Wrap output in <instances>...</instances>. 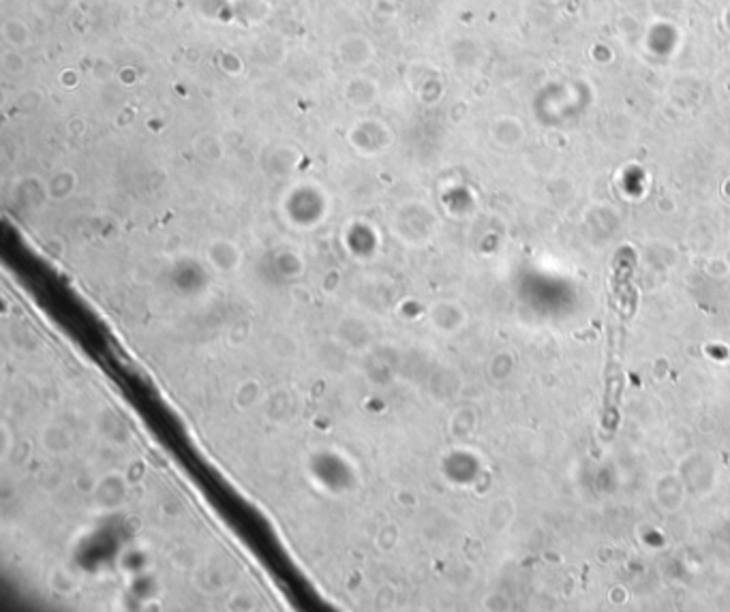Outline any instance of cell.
<instances>
[{
	"label": "cell",
	"instance_id": "obj_1",
	"mask_svg": "<svg viewBox=\"0 0 730 612\" xmlns=\"http://www.w3.org/2000/svg\"><path fill=\"white\" fill-rule=\"evenodd\" d=\"M619 394H621V371H619V364L615 360H611L609 368H606V422L609 418L613 420V426L617 422V401H619ZM604 422V424H606Z\"/></svg>",
	"mask_w": 730,
	"mask_h": 612
}]
</instances>
